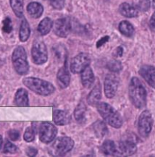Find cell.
I'll return each mask as SVG.
<instances>
[{"label": "cell", "mask_w": 155, "mask_h": 157, "mask_svg": "<svg viewBox=\"0 0 155 157\" xmlns=\"http://www.w3.org/2000/svg\"><path fill=\"white\" fill-rule=\"evenodd\" d=\"M129 95L131 102L137 109H142L146 105L147 91L142 83L136 77L131 79L129 85Z\"/></svg>", "instance_id": "obj_1"}, {"label": "cell", "mask_w": 155, "mask_h": 157, "mask_svg": "<svg viewBox=\"0 0 155 157\" xmlns=\"http://www.w3.org/2000/svg\"><path fill=\"white\" fill-rule=\"evenodd\" d=\"M97 109L105 122L110 126L116 129L122 127L124 122L122 116L110 104L105 102H99L97 105Z\"/></svg>", "instance_id": "obj_2"}, {"label": "cell", "mask_w": 155, "mask_h": 157, "mask_svg": "<svg viewBox=\"0 0 155 157\" xmlns=\"http://www.w3.org/2000/svg\"><path fill=\"white\" fill-rule=\"evenodd\" d=\"M23 84L35 94L43 97L52 95L55 91V86L52 83L38 78H25L23 80Z\"/></svg>", "instance_id": "obj_3"}, {"label": "cell", "mask_w": 155, "mask_h": 157, "mask_svg": "<svg viewBox=\"0 0 155 157\" xmlns=\"http://www.w3.org/2000/svg\"><path fill=\"white\" fill-rule=\"evenodd\" d=\"M12 65L18 75H25L30 71L26 50L22 46H18L14 49L12 55Z\"/></svg>", "instance_id": "obj_4"}, {"label": "cell", "mask_w": 155, "mask_h": 157, "mask_svg": "<svg viewBox=\"0 0 155 157\" xmlns=\"http://www.w3.org/2000/svg\"><path fill=\"white\" fill-rule=\"evenodd\" d=\"M74 147V141L69 137H59L55 140L51 147V153L55 156H65Z\"/></svg>", "instance_id": "obj_5"}, {"label": "cell", "mask_w": 155, "mask_h": 157, "mask_svg": "<svg viewBox=\"0 0 155 157\" xmlns=\"http://www.w3.org/2000/svg\"><path fill=\"white\" fill-rule=\"evenodd\" d=\"M31 56L36 65H43L48 61V50L46 44L40 40H36L31 48Z\"/></svg>", "instance_id": "obj_6"}, {"label": "cell", "mask_w": 155, "mask_h": 157, "mask_svg": "<svg viewBox=\"0 0 155 157\" xmlns=\"http://www.w3.org/2000/svg\"><path fill=\"white\" fill-rule=\"evenodd\" d=\"M154 120L151 112L144 110L140 114L138 120V131L140 136L146 138L151 134L152 130Z\"/></svg>", "instance_id": "obj_7"}, {"label": "cell", "mask_w": 155, "mask_h": 157, "mask_svg": "<svg viewBox=\"0 0 155 157\" xmlns=\"http://www.w3.org/2000/svg\"><path fill=\"white\" fill-rule=\"evenodd\" d=\"M73 19L71 17H61L54 22L53 31L59 37L65 38L73 32Z\"/></svg>", "instance_id": "obj_8"}, {"label": "cell", "mask_w": 155, "mask_h": 157, "mask_svg": "<svg viewBox=\"0 0 155 157\" xmlns=\"http://www.w3.org/2000/svg\"><path fill=\"white\" fill-rule=\"evenodd\" d=\"M91 59L89 54L80 52L71 59L70 64V69L73 74L81 73L86 67L89 66Z\"/></svg>", "instance_id": "obj_9"}, {"label": "cell", "mask_w": 155, "mask_h": 157, "mask_svg": "<svg viewBox=\"0 0 155 157\" xmlns=\"http://www.w3.org/2000/svg\"><path fill=\"white\" fill-rule=\"evenodd\" d=\"M57 133V128L51 122L44 121L39 127V137L41 142L44 144L51 143L55 138Z\"/></svg>", "instance_id": "obj_10"}, {"label": "cell", "mask_w": 155, "mask_h": 157, "mask_svg": "<svg viewBox=\"0 0 155 157\" xmlns=\"http://www.w3.org/2000/svg\"><path fill=\"white\" fill-rule=\"evenodd\" d=\"M134 134H131L130 136L126 137L124 140H120L119 142V153L120 155L123 156H132L134 155L137 152V142L138 139L135 137Z\"/></svg>", "instance_id": "obj_11"}, {"label": "cell", "mask_w": 155, "mask_h": 157, "mask_svg": "<svg viewBox=\"0 0 155 157\" xmlns=\"http://www.w3.org/2000/svg\"><path fill=\"white\" fill-rule=\"evenodd\" d=\"M120 79L117 75L109 74L105 77L104 81V92L107 98L112 99L115 97L119 86Z\"/></svg>", "instance_id": "obj_12"}, {"label": "cell", "mask_w": 155, "mask_h": 157, "mask_svg": "<svg viewBox=\"0 0 155 157\" xmlns=\"http://www.w3.org/2000/svg\"><path fill=\"white\" fill-rule=\"evenodd\" d=\"M138 73L148 85L155 89V67L151 65H144L140 68Z\"/></svg>", "instance_id": "obj_13"}, {"label": "cell", "mask_w": 155, "mask_h": 157, "mask_svg": "<svg viewBox=\"0 0 155 157\" xmlns=\"http://www.w3.org/2000/svg\"><path fill=\"white\" fill-rule=\"evenodd\" d=\"M57 81L59 86L61 88H66L69 86L71 83V74L68 71L67 66L64 65L63 67L59 68L57 73Z\"/></svg>", "instance_id": "obj_14"}, {"label": "cell", "mask_w": 155, "mask_h": 157, "mask_svg": "<svg viewBox=\"0 0 155 157\" xmlns=\"http://www.w3.org/2000/svg\"><path fill=\"white\" fill-rule=\"evenodd\" d=\"M53 121L57 125H66L71 121V115L68 111L56 109L53 112Z\"/></svg>", "instance_id": "obj_15"}, {"label": "cell", "mask_w": 155, "mask_h": 157, "mask_svg": "<svg viewBox=\"0 0 155 157\" xmlns=\"http://www.w3.org/2000/svg\"><path fill=\"white\" fill-rule=\"evenodd\" d=\"M101 98V88L100 83L98 81L88 95L87 102L92 106H97Z\"/></svg>", "instance_id": "obj_16"}, {"label": "cell", "mask_w": 155, "mask_h": 157, "mask_svg": "<svg viewBox=\"0 0 155 157\" xmlns=\"http://www.w3.org/2000/svg\"><path fill=\"white\" fill-rule=\"evenodd\" d=\"M119 12L123 16L129 18L138 17L139 13V11L136 9V7H134L127 2L120 4V6H119Z\"/></svg>", "instance_id": "obj_17"}, {"label": "cell", "mask_w": 155, "mask_h": 157, "mask_svg": "<svg viewBox=\"0 0 155 157\" xmlns=\"http://www.w3.org/2000/svg\"><path fill=\"white\" fill-rule=\"evenodd\" d=\"M81 82L83 86L86 88H89L95 82V75L90 66L86 67L81 72Z\"/></svg>", "instance_id": "obj_18"}, {"label": "cell", "mask_w": 155, "mask_h": 157, "mask_svg": "<svg viewBox=\"0 0 155 157\" xmlns=\"http://www.w3.org/2000/svg\"><path fill=\"white\" fill-rule=\"evenodd\" d=\"M29 15L34 19H37L42 15L44 12V8L39 2H32L29 3L27 7Z\"/></svg>", "instance_id": "obj_19"}, {"label": "cell", "mask_w": 155, "mask_h": 157, "mask_svg": "<svg viewBox=\"0 0 155 157\" xmlns=\"http://www.w3.org/2000/svg\"><path fill=\"white\" fill-rule=\"evenodd\" d=\"M14 103L17 106H29L28 92L24 88H19L14 95Z\"/></svg>", "instance_id": "obj_20"}, {"label": "cell", "mask_w": 155, "mask_h": 157, "mask_svg": "<svg viewBox=\"0 0 155 157\" xmlns=\"http://www.w3.org/2000/svg\"><path fill=\"white\" fill-rule=\"evenodd\" d=\"M102 153L106 156H116L119 153V150L113 140H107L104 141L101 147Z\"/></svg>", "instance_id": "obj_21"}, {"label": "cell", "mask_w": 155, "mask_h": 157, "mask_svg": "<svg viewBox=\"0 0 155 157\" xmlns=\"http://www.w3.org/2000/svg\"><path fill=\"white\" fill-rule=\"evenodd\" d=\"M52 28H53V21L50 17H46L39 22L37 30L40 33V35L45 36L51 31Z\"/></svg>", "instance_id": "obj_22"}, {"label": "cell", "mask_w": 155, "mask_h": 157, "mask_svg": "<svg viewBox=\"0 0 155 157\" xmlns=\"http://www.w3.org/2000/svg\"><path fill=\"white\" fill-rule=\"evenodd\" d=\"M92 128L95 136L99 138L104 137L108 133V129L106 124L101 120H98L97 121L94 122L92 125Z\"/></svg>", "instance_id": "obj_23"}, {"label": "cell", "mask_w": 155, "mask_h": 157, "mask_svg": "<svg viewBox=\"0 0 155 157\" xmlns=\"http://www.w3.org/2000/svg\"><path fill=\"white\" fill-rule=\"evenodd\" d=\"M30 36V28L27 19L24 18L19 29V39L21 42H26Z\"/></svg>", "instance_id": "obj_24"}, {"label": "cell", "mask_w": 155, "mask_h": 157, "mask_svg": "<svg viewBox=\"0 0 155 157\" xmlns=\"http://www.w3.org/2000/svg\"><path fill=\"white\" fill-rule=\"evenodd\" d=\"M53 52L57 62L65 64L67 61V49L62 44H57L53 47Z\"/></svg>", "instance_id": "obj_25"}, {"label": "cell", "mask_w": 155, "mask_h": 157, "mask_svg": "<svg viewBox=\"0 0 155 157\" xmlns=\"http://www.w3.org/2000/svg\"><path fill=\"white\" fill-rule=\"evenodd\" d=\"M86 106L83 102H79L73 112V116L76 121L79 123H82L86 120Z\"/></svg>", "instance_id": "obj_26"}, {"label": "cell", "mask_w": 155, "mask_h": 157, "mask_svg": "<svg viewBox=\"0 0 155 157\" xmlns=\"http://www.w3.org/2000/svg\"><path fill=\"white\" fill-rule=\"evenodd\" d=\"M118 29H119V31L127 37L132 36V35L134 34V31H135L133 25L128 21H122L119 24Z\"/></svg>", "instance_id": "obj_27"}, {"label": "cell", "mask_w": 155, "mask_h": 157, "mask_svg": "<svg viewBox=\"0 0 155 157\" xmlns=\"http://www.w3.org/2000/svg\"><path fill=\"white\" fill-rule=\"evenodd\" d=\"M10 6L12 11L17 17L24 15V0H10Z\"/></svg>", "instance_id": "obj_28"}, {"label": "cell", "mask_w": 155, "mask_h": 157, "mask_svg": "<svg viewBox=\"0 0 155 157\" xmlns=\"http://www.w3.org/2000/svg\"><path fill=\"white\" fill-rule=\"evenodd\" d=\"M107 67H108V69L113 73H119L123 69V65L121 62L116 59L110 60L107 65Z\"/></svg>", "instance_id": "obj_29"}, {"label": "cell", "mask_w": 155, "mask_h": 157, "mask_svg": "<svg viewBox=\"0 0 155 157\" xmlns=\"http://www.w3.org/2000/svg\"><path fill=\"white\" fill-rule=\"evenodd\" d=\"M36 134V129L33 125L27 128L24 134V140L26 142H32L35 140V136Z\"/></svg>", "instance_id": "obj_30"}, {"label": "cell", "mask_w": 155, "mask_h": 157, "mask_svg": "<svg viewBox=\"0 0 155 157\" xmlns=\"http://www.w3.org/2000/svg\"><path fill=\"white\" fill-rule=\"evenodd\" d=\"M2 30L4 33H10L13 30V25H12V21L9 17H6L2 23Z\"/></svg>", "instance_id": "obj_31"}, {"label": "cell", "mask_w": 155, "mask_h": 157, "mask_svg": "<svg viewBox=\"0 0 155 157\" xmlns=\"http://www.w3.org/2000/svg\"><path fill=\"white\" fill-rule=\"evenodd\" d=\"M135 7L139 12H147L149 10L151 7V1L150 0H138Z\"/></svg>", "instance_id": "obj_32"}, {"label": "cell", "mask_w": 155, "mask_h": 157, "mask_svg": "<svg viewBox=\"0 0 155 157\" xmlns=\"http://www.w3.org/2000/svg\"><path fill=\"white\" fill-rule=\"evenodd\" d=\"M17 151V147L12 144V142L7 141L5 144L4 147H3V153H16Z\"/></svg>", "instance_id": "obj_33"}, {"label": "cell", "mask_w": 155, "mask_h": 157, "mask_svg": "<svg viewBox=\"0 0 155 157\" xmlns=\"http://www.w3.org/2000/svg\"><path fill=\"white\" fill-rule=\"evenodd\" d=\"M50 3L55 9L61 10L65 7V0H50Z\"/></svg>", "instance_id": "obj_34"}, {"label": "cell", "mask_w": 155, "mask_h": 157, "mask_svg": "<svg viewBox=\"0 0 155 157\" xmlns=\"http://www.w3.org/2000/svg\"><path fill=\"white\" fill-rule=\"evenodd\" d=\"M9 137L12 141H17L20 138V132L16 129H12L9 131Z\"/></svg>", "instance_id": "obj_35"}, {"label": "cell", "mask_w": 155, "mask_h": 157, "mask_svg": "<svg viewBox=\"0 0 155 157\" xmlns=\"http://www.w3.org/2000/svg\"><path fill=\"white\" fill-rule=\"evenodd\" d=\"M109 40H110L109 36H102V37H101L100 39L98 40V42L96 43V47L98 48V49H99V48H101V46H103L105 43H108V41H109Z\"/></svg>", "instance_id": "obj_36"}, {"label": "cell", "mask_w": 155, "mask_h": 157, "mask_svg": "<svg viewBox=\"0 0 155 157\" xmlns=\"http://www.w3.org/2000/svg\"><path fill=\"white\" fill-rule=\"evenodd\" d=\"M123 54H124V48L122 46H117L113 52V56L115 58L121 57L123 56Z\"/></svg>", "instance_id": "obj_37"}, {"label": "cell", "mask_w": 155, "mask_h": 157, "mask_svg": "<svg viewBox=\"0 0 155 157\" xmlns=\"http://www.w3.org/2000/svg\"><path fill=\"white\" fill-rule=\"evenodd\" d=\"M26 153L28 156H35L37 155L38 150L34 147H30L26 150Z\"/></svg>", "instance_id": "obj_38"}, {"label": "cell", "mask_w": 155, "mask_h": 157, "mask_svg": "<svg viewBox=\"0 0 155 157\" xmlns=\"http://www.w3.org/2000/svg\"><path fill=\"white\" fill-rule=\"evenodd\" d=\"M149 28L153 32H155V12L151 15L149 21Z\"/></svg>", "instance_id": "obj_39"}, {"label": "cell", "mask_w": 155, "mask_h": 157, "mask_svg": "<svg viewBox=\"0 0 155 157\" xmlns=\"http://www.w3.org/2000/svg\"><path fill=\"white\" fill-rule=\"evenodd\" d=\"M2 144H3V138H2V136L0 135V150H1L2 147Z\"/></svg>", "instance_id": "obj_40"}, {"label": "cell", "mask_w": 155, "mask_h": 157, "mask_svg": "<svg viewBox=\"0 0 155 157\" xmlns=\"http://www.w3.org/2000/svg\"><path fill=\"white\" fill-rule=\"evenodd\" d=\"M153 7L155 9V0H153Z\"/></svg>", "instance_id": "obj_41"}, {"label": "cell", "mask_w": 155, "mask_h": 157, "mask_svg": "<svg viewBox=\"0 0 155 157\" xmlns=\"http://www.w3.org/2000/svg\"><path fill=\"white\" fill-rule=\"evenodd\" d=\"M0 99H1V95H0Z\"/></svg>", "instance_id": "obj_42"}]
</instances>
